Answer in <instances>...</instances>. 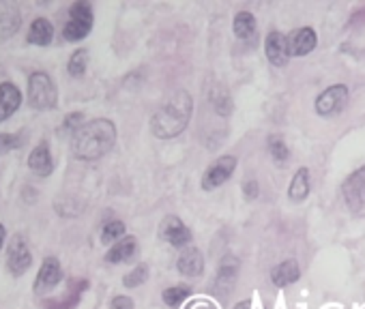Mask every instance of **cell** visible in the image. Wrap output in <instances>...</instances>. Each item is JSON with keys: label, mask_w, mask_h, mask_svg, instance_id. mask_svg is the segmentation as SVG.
I'll return each instance as SVG.
<instances>
[{"label": "cell", "mask_w": 365, "mask_h": 309, "mask_svg": "<svg viewBox=\"0 0 365 309\" xmlns=\"http://www.w3.org/2000/svg\"><path fill=\"white\" fill-rule=\"evenodd\" d=\"M116 142V127L106 120V118H97L86 122L82 129H78L71 137V150L78 159H99L106 152L112 150Z\"/></svg>", "instance_id": "obj_1"}, {"label": "cell", "mask_w": 365, "mask_h": 309, "mask_svg": "<svg viewBox=\"0 0 365 309\" xmlns=\"http://www.w3.org/2000/svg\"><path fill=\"white\" fill-rule=\"evenodd\" d=\"M192 112H194L192 97L185 90H178V93L170 95L165 99V103L153 114L150 129L157 137H163V140L174 137L187 127Z\"/></svg>", "instance_id": "obj_2"}, {"label": "cell", "mask_w": 365, "mask_h": 309, "mask_svg": "<svg viewBox=\"0 0 365 309\" xmlns=\"http://www.w3.org/2000/svg\"><path fill=\"white\" fill-rule=\"evenodd\" d=\"M58 103V90L54 80L43 73V71H35L29 78V105L33 110L46 112V110H54Z\"/></svg>", "instance_id": "obj_3"}, {"label": "cell", "mask_w": 365, "mask_h": 309, "mask_svg": "<svg viewBox=\"0 0 365 309\" xmlns=\"http://www.w3.org/2000/svg\"><path fill=\"white\" fill-rule=\"evenodd\" d=\"M93 28V9L88 3L80 0V3L71 5L69 9V22L63 31V37L67 41H82Z\"/></svg>", "instance_id": "obj_4"}, {"label": "cell", "mask_w": 365, "mask_h": 309, "mask_svg": "<svg viewBox=\"0 0 365 309\" xmlns=\"http://www.w3.org/2000/svg\"><path fill=\"white\" fill-rule=\"evenodd\" d=\"M33 264V253L29 249V243L22 234H14L7 247V268L11 271V275L20 277L24 275Z\"/></svg>", "instance_id": "obj_5"}, {"label": "cell", "mask_w": 365, "mask_h": 309, "mask_svg": "<svg viewBox=\"0 0 365 309\" xmlns=\"http://www.w3.org/2000/svg\"><path fill=\"white\" fill-rule=\"evenodd\" d=\"M61 281H63V268H61L58 258H54V256L46 258L43 264H41V268H39V275H37V279H35V292H37V294L50 292V290L56 288Z\"/></svg>", "instance_id": "obj_6"}, {"label": "cell", "mask_w": 365, "mask_h": 309, "mask_svg": "<svg viewBox=\"0 0 365 309\" xmlns=\"http://www.w3.org/2000/svg\"><path fill=\"white\" fill-rule=\"evenodd\" d=\"M22 26V16L18 5L0 0V43L9 41Z\"/></svg>", "instance_id": "obj_7"}, {"label": "cell", "mask_w": 365, "mask_h": 309, "mask_svg": "<svg viewBox=\"0 0 365 309\" xmlns=\"http://www.w3.org/2000/svg\"><path fill=\"white\" fill-rule=\"evenodd\" d=\"M159 236L174 245V247H182V245H187L192 241V230L182 224L178 217H165L161 221V228H159Z\"/></svg>", "instance_id": "obj_8"}, {"label": "cell", "mask_w": 365, "mask_h": 309, "mask_svg": "<svg viewBox=\"0 0 365 309\" xmlns=\"http://www.w3.org/2000/svg\"><path fill=\"white\" fill-rule=\"evenodd\" d=\"M348 99V88L344 84H335L331 88H327L318 99H316V110L318 114L322 116H329V114H335L344 108Z\"/></svg>", "instance_id": "obj_9"}, {"label": "cell", "mask_w": 365, "mask_h": 309, "mask_svg": "<svg viewBox=\"0 0 365 309\" xmlns=\"http://www.w3.org/2000/svg\"><path fill=\"white\" fill-rule=\"evenodd\" d=\"M235 166H237V159H235V157H222V159H217V162L207 170V174L202 177V187H205L207 192L220 187L222 183H226V181L230 179V174L235 172Z\"/></svg>", "instance_id": "obj_10"}, {"label": "cell", "mask_w": 365, "mask_h": 309, "mask_svg": "<svg viewBox=\"0 0 365 309\" xmlns=\"http://www.w3.org/2000/svg\"><path fill=\"white\" fill-rule=\"evenodd\" d=\"M22 105V93L16 84L11 82H3L0 84V122H5L7 118H11L18 108Z\"/></svg>", "instance_id": "obj_11"}, {"label": "cell", "mask_w": 365, "mask_h": 309, "mask_svg": "<svg viewBox=\"0 0 365 309\" xmlns=\"http://www.w3.org/2000/svg\"><path fill=\"white\" fill-rule=\"evenodd\" d=\"M29 168L37 174V177H50L54 170V159H52V152L48 142H39L31 154H29Z\"/></svg>", "instance_id": "obj_12"}, {"label": "cell", "mask_w": 365, "mask_h": 309, "mask_svg": "<svg viewBox=\"0 0 365 309\" xmlns=\"http://www.w3.org/2000/svg\"><path fill=\"white\" fill-rule=\"evenodd\" d=\"M316 43H318V39L312 28H299L297 33H292L288 37V52L292 56H305L316 48Z\"/></svg>", "instance_id": "obj_13"}, {"label": "cell", "mask_w": 365, "mask_h": 309, "mask_svg": "<svg viewBox=\"0 0 365 309\" xmlns=\"http://www.w3.org/2000/svg\"><path fill=\"white\" fill-rule=\"evenodd\" d=\"M264 50H267V58L275 65V67H282L286 65L290 52H288V37H284L282 33H271L267 37V43H264Z\"/></svg>", "instance_id": "obj_14"}, {"label": "cell", "mask_w": 365, "mask_h": 309, "mask_svg": "<svg viewBox=\"0 0 365 309\" xmlns=\"http://www.w3.org/2000/svg\"><path fill=\"white\" fill-rule=\"evenodd\" d=\"M176 266H178V271H180L182 275H187V277H198V275L202 273V268H205V258H202V253H200L196 247H187L185 251L180 253Z\"/></svg>", "instance_id": "obj_15"}, {"label": "cell", "mask_w": 365, "mask_h": 309, "mask_svg": "<svg viewBox=\"0 0 365 309\" xmlns=\"http://www.w3.org/2000/svg\"><path fill=\"white\" fill-rule=\"evenodd\" d=\"M52 37H54V26H52V22L46 20V18H37V20L31 24V31H29L26 41L33 43V46H50V43H52Z\"/></svg>", "instance_id": "obj_16"}, {"label": "cell", "mask_w": 365, "mask_h": 309, "mask_svg": "<svg viewBox=\"0 0 365 309\" xmlns=\"http://www.w3.org/2000/svg\"><path fill=\"white\" fill-rule=\"evenodd\" d=\"M88 288V281H71V290L65 298H50L46 300L48 309H73L82 296V290Z\"/></svg>", "instance_id": "obj_17"}, {"label": "cell", "mask_w": 365, "mask_h": 309, "mask_svg": "<svg viewBox=\"0 0 365 309\" xmlns=\"http://www.w3.org/2000/svg\"><path fill=\"white\" fill-rule=\"evenodd\" d=\"M135 249H138L135 239H133V236H125V239H120V241L114 243V247L106 253V260H108L110 264L125 262V260H129V258L135 253Z\"/></svg>", "instance_id": "obj_18"}, {"label": "cell", "mask_w": 365, "mask_h": 309, "mask_svg": "<svg viewBox=\"0 0 365 309\" xmlns=\"http://www.w3.org/2000/svg\"><path fill=\"white\" fill-rule=\"evenodd\" d=\"M271 279L277 288H284L288 283H294L299 279V264L294 260H286L282 264H277L271 271Z\"/></svg>", "instance_id": "obj_19"}, {"label": "cell", "mask_w": 365, "mask_h": 309, "mask_svg": "<svg viewBox=\"0 0 365 309\" xmlns=\"http://www.w3.org/2000/svg\"><path fill=\"white\" fill-rule=\"evenodd\" d=\"M307 194H309V172L305 168H301L290 183V198L294 202H301L307 198Z\"/></svg>", "instance_id": "obj_20"}, {"label": "cell", "mask_w": 365, "mask_h": 309, "mask_svg": "<svg viewBox=\"0 0 365 309\" xmlns=\"http://www.w3.org/2000/svg\"><path fill=\"white\" fill-rule=\"evenodd\" d=\"M254 28H256V20H254L252 14H247V11L237 14V18H235V35L237 37L247 39L254 33Z\"/></svg>", "instance_id": "obj_21"}, {"label": "cell", "mask_w": 365, "mask_h": 309, "mask_svg": "<svg viewBox=\"0 0 365 309\" xmlns=\"http://www.w3.org/2000/svg\"><path fill=\"white\" fill-rule=\"evenodd\" d=\"M86 65H88V52H86V50H78V52H73V54H71V58H69V65H67L69 75H73V78L84 75Z\"/></svg>", "instance_id": "obj_22"}, {"label": "cell", "mask_w": 365, "mask_h": 309, "mask_svg": "<svg viewBox=\"0 0 365 309\" xmlns=\"http://www.w3.org/2000/svg\"><path fill=\"white\" fill-rule=\"evenodd\" d=\"M187 296H190V288H185V286H174V288H168L163 292V303L170 305V307H176V305H180L182 300H185Z\"/></svg>", "instance_id": "obj_23"}, {"label": "cell", "mask_w": 365, "mask_h": 309, "mask_svg": "<svg viewBox=\"0 0 365 309\" xmlns=\"http://www.w3.org/2000/svg\"><path fill=\"white\" fill-rule=\"evenodd\" d=\"M125 234V224L123 221H108L101 230V241L103 243H112L118 241Z\"/></svg>", "instance_id": "obj_24"}, {"label": "cell", "mask_w": 365, "mask_h": 309, "mask_svg": "<svg viewBox=\"0 0 365 309\" xmlns=\"http://www.w3.org/2000/svg\"><path fill=\"white\" fill-rule=\"evenodd\" d=\"M146 277H148V266H146V264H140V266H135L129 275H125L123 283H125L127 288H138L140 283L146 281Z\"/></svg>", "instance_id": "obj_25"}, {"label": "cell", "mask_w": 365, "mask_h": 309, "mask_svg": "<svg viewBox=\"0 0 365 309\" xmlns=\"http://www.w3.org/2000/svg\"><path fill=\"white\" fill-rule=\"evenodd\" d=\"M22 146V135L20 133H0V154H7L14 148Z\"/></svg>", "instance_id": "obj_26"}, {"label": "cell", "mask_w": 365, "mask_h": 309, "mask_svg": "<svg viewBox=\"0 0 365 309\" xmlns=\"http://www.w3.org/2000/svg\"><path fill=\"white\" fill-rule=\"evenodd\" d=\"M269 150H271V154H273L277 162H286L288 159V148H286V144L279 137H271Z\"/></svg>", "instance_id": "obj_27"}, {"label": "cell", "mask_w": 365, "mask_h": 309, "mask_svg": "<svg viewBox=\"0 0 365 309\" xmlns=\"http://www.w3.org/2000/svg\"><path fill=\"white\" fill-rule=\"evenodd\" d=\"M82 118H84V114H80V112L69 114V116L65 118L63 131H71V133H76L78 129H82V127H84V125H82Z\"/></svg>", "instance_id": "obj_28"}, {"label": "cell", "mask_w": 365, "mask_h": 309, "mask_svg": "<svg viewBox=\"0 0 365 309\" xmlns=\"http://www.w3.org/2000/svg\"><path fill=\"white\" fill-rule=\"evenodd\" d=\"M110 309H133V300L129 296H114Z\"/></svg>", "instance_id": "obj_29"}, {"label": "cell", "mask_w": 365, "mask_h": 309, "mask_svg": "<svg viewBox=\"0 0 365 309\" xmlns=\"http://www.w3.org/2000/svg\"><path fill=\"white\" fill-rule=\"evenodd\" d=\"M258 187H256V183L254 181H250L247 183V187H245V194H247V198H256L258 196V192H256Z\"/></svg>", "instance_id": "obj_30"}, {"label": "cell", "mask_w": 365, "mask_h": 309, "mask_svg": "<svg viewBox=\"0 0 365 309\" xmlns=\"http://www.w3.org/2000/svg\"><path fill=\"white\" fill-rule=\"evenodd\" d=\"M190 309H215V305H213V303H207V300H198V303H194Z\"/></svg>", "instance_id": "obj_31"}, {"label": "cell", "mask_w": 365, "mask_h": 309, "mask_svg": "<svg viewBox=\"0 0 365 309\" xmlns=\"http://www.w3.org/2000/svg\"><path fill=\"white\" fill-rule=\"evenodd\" d=\"M5 236H7V230L3 224H0V249H3V245H5Z\"/></svg>", "instance_id": "obj_32"}, {"label": "cell", "mask_w": 365, "mask_h": 309, "mask_svg": "<svg viewBox=\"0 0 365 309\" xmlns=\"http://www.w3.org/2000/svg\"><path fill=\"white\" fill-rule=\"evenodd\" d=\"M250 307H252V303H250V300H243V303H239L235 309H250Z\"/></svg>", "instance_id": "obj_33"}]
</instances>
